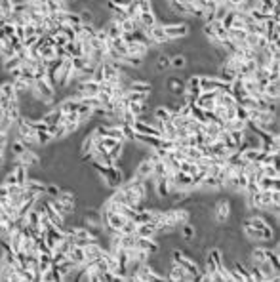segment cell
I'll return each instance as SVG.
<instances>
[{"instance_id": "cell-1", "label": "cell", "mask_w": 280, "mask_h": 282, "mask_svg": "<svg viewBox=\"0 0 280 282\" xmlns=\"http://www.w3.org/2000/svg\"><path fill=\"white\" fill-rule=\"evenodd\" d=\"M31 94H32V98H36L40 103H44L46 107H54L55 105L57 90L46 80V76L40 78V80H34V84H32L31 88Z\"/></svg>"}, {"instance_id": "cell-2", "label": "cell", "mask_w": 280, "mask_h": 282, "mask_svg": "<svg viewBox=\"0 0 280 282\" xmlns=\"http://www.w3.org/2000/svg\"><path fill=\"white\" fill-rule=\"evenodd\" d=\"M164 27V33L170 40H183L191 34V23L185 21V19H177V21H172L168 25H162Z\"/></svg>"}, {"instance_id": "cell-3", "label": "cell", "mask_w": 280, "mask_h": 282, "mask_svg": "<svg viewBox=\"0 0 280 282\" xmlns=\"http://www.w3.org/2000/svg\"><path fill=\"white\" fill-rule=\"evenodd\" d=\"M231 214H233V202L229 198L217 200L216 206H214V219H216L217 225H227Z\"/></svg>"}, {"instance_id": "cell-4", "label": "cell", "mask_w": 280, "mask_h": 282, "mask_svg": "<svg viewBox=\"0 0 280 282\" xmlns=\"http://www.w3.org/2000/svg\"><path fill=\"white\" fill-rule=\"evenodd\" d=\"M275 231H277V229H265V231H261V229H256V227H252V225L242 223V233H244V237H246L250 242L275 239Z\"/></svg>"}, {"instance_id": "cell-5", "label": "cell", "mask_w": 280, "mask_h": 282, "mask_svg": "<svg viewBox=\"0 0 280 282\" xmlns=\"http://www.w3.org/2000/svg\"><path fill=\"white\" fill-rule=\"evenodd\" d=\"M23 189L29 191V193H32L34 196H42L44 193H46V181L40 179V177L29 175L27 181H25V185H23Z\"/></svg>"}, {"instance_id": "cell-6", "label": "cell", "mask_w": 280, "mask_h": 282, "mask_svg": "<svg viewBox=\"0 0 280 282\" xmlns=\"http://www.w3.org/2000/svg\"><path fill=\"white\" fill-rule=\"evenodd\" d=\"M168 281H172V282H189V281H194V277L193 275H189V273L185 271V269H181L179 265H175V263H172L170 265V269H168Z\"/></svg>"}, {"instance_id": "cell-7", "label": "cell", "mask_w": 280, "mask_h": 282, "mask_svg": "<svg viewBox=\"0 0 280 282\" xmlns=\"http://www.w3.org/2000/svg\"><path fill=\"white\" fill-rule=\"evenodd\" d=\"M0 98L2 101H11V99H17V92H15V86H13V82H11L10 78H2L0 80Z\"/></svg>"}, {"instance_id": "cell-8", "label": "cell", "mask_w": 280, "mask_h": 282, "mask_svg": "<svg viewBox=\"0 0 280 282\" xmlns=\"http://www.w3.org/2000/svg\"><path fill=\"white\" fill-rule=\"evenodd\" d=\"M216 96L217 92H200V96L196 98V103L194 105H198L200 109H208V111H214L216 107Z\"/></svg>"}, {"instance_id": "cell-9", "label": "cell", "mask_w": 280, "mask_h": 282, "mask_svg": "<svg viewBox=\"0 0 280 282\" xmlns=\"http://www.w3.org/2000/svg\"><path fill=\"white\" fill-rule=\"evenodd\" d=\"M240 223H246V225H252V227L256 229H261V231H265V229H273L269 223V219L265 216H261V214H252V216L244 217Z\"/></svg>"}, {"instance_id": "cell-10", "label": "cell", "mask_w": 280, "mask_h": 282, "mask_svg": "<svg viewBox=\"0 0 280 282\" xmlns=\"http://www.w3.org/2000/svg\"><path fill=\"white\" fill-rule=\"evenodd\" d=\"M170 65L175 71H183L189 67V57L183 52H173V54H170Z\"/></svg>"}, {"instance_id": "cell-11", "label": "cell", "mask_w": 280, "mask_h": 282, "mask_svg": "<svg viewBox=\"0 0 280 282\" xmlns=\"http://www.w3.org/2000/svg\"><path fill=\"white\" fill-rule=\"evenodd\" d=\"M149 50H151V46L145 42H141V40H132V42H128V54H132V55L147 57V55H149Z\"/></svg>"}, {"instance_id": "cell-12", "label": "cell", "mask_w": 280, "mask_h": 282, "mask_svg": "<svg viewBox=\"0 0 280 282\" xmlns=\"http://www.w3.org/2000/svg\"><path fill=\"white\" fill-rule=\"evenodd\" d=\"M138 248L145 250L147 254H158L160 252V244L154 239H147V237H138Z\"/></svg>"}, {"instance_id": "cell-13", "label": "cell", "mask_w": 280, "mask_h": 282, "mask_svg": "<svg viewBox=\"0 0 280 282\" xmlns=\"http://www.w3.org/2000/svg\"><path fill=\"white\" fill-rule=\"evenodd\" d=\"M158 233H156V225L147 221V223H140L136 225V237H147V239H154Z\"/></svg>"}, {"instance_id": "cell-14", "label": "cell", "mask_w": 280, "mask_h": 282, "mask_svg": "<svg viewBox=\"0 0 280 282\" xmlns=\"http://www.w3.org/2000/svg\"><path fill=\"white\" fill-rule=\"evenodd\" d=\"M69 260L73 261L75 265H78V267H82L84 263H86V254H84V248L82 246H71V250H69Z\"/></svg>"}, {"instance_id": "cell-15", "label": "cell", "mask_w": 280, "mask_h": 282, "mask_svg": "<svg viewBox=\"0 0 280 282\" xmlns=\"http://www.w3.org/2000/svg\"><path fill=\"white\" fill-rule=\"evenodd\" d=\"M279 181H280V177L261 175L258 179V187H259V191H275V189H279Z\"/></svg>"}, {"instance_id": "cell-16", "label": "cell", "mask_w": 280, "mask_h": 282, "mask_svg": "<svg viewBox=\"0 0 280 282\" xmlns=\"http://www.w3.org/2000/svg\"><path fill=\"white\" fill-rule=\"evenodd\" d=\"M173 183H175V189H191L193 177L179 170V172H173Z\"/></svg>"}, {"instance_id": "cell-17", "label": "cell", "mask_w": 280, "mask_h": 282, "mask_svg": "<svg viewBox=\"0 0 280 282\" xmlns=\"http://www.w3.org/2000/svg\"><path fill=\"white\" fill-rule=\"evenodd\" d=\"M101 27L105 29V33H107L109 38H119V36H122V33H124V31H122V27H120V23L113 21L111 17H109L107 21L103 23Z\"/></svg>"}, {"instance_id": "cell-18", "label": "cell", "mask_w": 280, "mask_h": 282, "mask_svg": "<svg viewBox=\"0 0 280 282\" xmlns=\"http://www.w3.org/2000/svg\"><path fill=\"white\" fill-rule=\"evenodd\" d=\"M173 217H175L177 227H181L183 223L193 219V212H191L189 208H173Z\"/></svg>"}, {"instance_id": "cell-19", "label": "cell", "mask_w": 280, "mask_h": 282, "mask_svg": "<svg viewBox=\"0 0 280 282\" xmlns=\"http://www.w3.org/2000/svg\"><path fill=\"white\" fill-rule=\"evenodd\" d=\"M0 282H15V269L0 260Z\"/></svg>"}, {"instance_id": "cell-20", "label": "cell", "mask_w": 280, "mask_h": 282, "mask_svg": "<svg viewBox=\"0 0 280 282\" xmlns=\"http://www.w3.org/2000/svg\"><path fill=\"white\" fill-rule=\"evenodd\" d=\"M140 23L143 29H149L152 25H156L158 19H156V13L154 11H140Z\"/></svg>"}, {"instance_id": "cell-21", "label": "cell", "mask_w": 280, "mask_h": 282, "mask_svg": "<svg viewBox=\"0 0 280 282\" xmlns=\"http://www.w3.org/2000/svg\"><path fill=\"white\" fill-rule=\"evenodd\" d=\"M152 117L162 120V122H168V120L172 119V111L166 107L164 103H160V105H156V107L152 109Z\"/></svg>"}, {"instance_id": "cell-22", "label": "cell", "mask_w": 280, "mask_h": 282, "mask_svg": "<svg viewBox=\"0 0 280 282\" xmlns=\"http://www.w3.org/2000/svg\"><path fill=\"white\" fill-rule=\"evenodd\" d=\"M179 231H181V237H183L185 242L196 239V225H194V223H191V221L183 223V225L179 227Z\"/></svg>"}, {"instance_id": "cell-23", "label": "cell", "mask_w": 280, "mask_h": 282, "mask_svg": "<svg viewBox=\"0 0 280 282\" xmlns=\"http://www.w3.org/2000/svg\"><path fill=\"white\" fill-rule=\"evenodd\" d=\"M216 103L223 107H237V99L233 98V94H227V92H217Z\"/></svg>"}, {"instance_id": "cell-24", "label": "cell", "mask_w": 280, "mask_h": 282, "mask_svg": "<svg viewBox=\"0 0 280 282\" xmlns=\"http://www.w3.org/2000/svg\"><path fill=\"white\" fill-rule=\"evenodd\" d=\"M124 98L128 99V101H136V103H145V101H149L151 94H145V92H132V90H128Z\"/></svg>"}, {"instance_id": "cell-25", "label": "cell", "mask_w": 280, "mask_h": 282, "mask_svg": "<svg viewBox=\"0 0 280 282\" xmlns=\"http://www.w3.org/2000/svg\"><path fill=\"white\" fill-rule=\"evenodd\" d=\"M183 152L185 156H187V160H193V162H196L198 158H202L200 147H183Z\"/></svg>"}, {"instance_id": "cell-26", "label": "cell", "mask_w": 280, "mask_h": 282, "mask_svg": "<svg viewBox=\"0 0 280 282\" xmlns=\"http://www.w3.org/2000/svg\"><path fill=\"white\" fill-rule=\"evenodd\" d=\"M246 31L244 29H229L227 31V36L231 38V40H235V42H244V38H246Z\"/></svg>"}, {"instance_id": "cell-27", "label": "cell", "mask_w": 280, "mask_h": 282, "mask_svg": "<svg viewBox=\"0 0 280 282\" xmlns=\"http://www.w3.org/2000/svg\"><path fill=\"white\" fill-rule=\"evenodd\" d=\"M204 271L210 273V275H214V273H217V265L216 261H214V258L208 254V252H204Z\"/></svg>"}, {"instance_id": "cell-28", "label": "cell", "mask_w": 280, "mask_h": 282, "mask_svg": "<svg viewBox=\"0 0 280 282\" xmlns=\"http://www.w3.org/2000/svg\"><path fill=\"white\" fill-rule=\"evenodd\" d=\"M59 191H61V187L57 183H52V181H50V183H46V193H44V195L48 196V198H55V196L59 195Z\"/></svg>"}, {"instance_id": "cell-29", "label": "cell", "mask_w": 280, "mask_h": 282, "mask_svg": "<svg viewBox=\"0 0 280 282\" xmlns=\"http://www.w3.org/2000/svg\"><path fill=\"white\" fill-rule=\"evenodd\" d=\"M38 38H40L38 34H29V36H25V38H23V40H21L23 48H27V50H29V48H32V46H36V42H38Z\"/></svg>"}, {"instance_id": "cell-30", "label": "cell", "mask_w": 280, "mask_h": 282, "mask_svg": "<svg viewBox=\"0 0 280 282\" xmlns=\"http://www.w3.org/2000/svg\"><path fill=\"white\" fill-rule=\"evenodd\" d=\"M101 145H103V147H105V149H113V147H117V145H120V143H122V141H119V140H115V138H107V136H105V138H101Z\"/></svg>"}, {"instance_id": "cell-31", "label": "cell", "mask_w": 280, "mask_h": 282, "mask_svg": "<svg viewBox=\"0 0 280 282\" xmlns=\"http://www.w3.org/2000/svg\"><path fill=\"white\" fill-rule=\"evenodd\" d=\"M263 175H269V177H280L279 166H263Z\"/></svg>"}, {"instance_id": "cell-32", "label": "cell", "mask_w": 280, "mask_h": 282, "mask_svg": "<svg viewBox=\"0 0 280 282\" xmlns=\"http://www.w3.org/2000/svg\"><path fill=\"white\" fill-rule=\"evenodd\" d=\"M235 17H237V15H235V11H227V15L221 19L223 27H225V29H231V27H233V23H235Z\"/></svg>"}, {"instance_id": "cell-33", "label": "cell", "mask_w": 280, "mask_h": 282, "mask_svg": "<svg viewBox=\"0 0 280 282\" xmlns=\"http://www.w3.org/2000/svg\"><path fill=\"white\" fill-rule=\"evenodd\" d=\"M235 117L248 122V109H244L242 105H237V107H235Z\"/></svg>"}, {"instance_id": "cell-34", "label": "cell", "mask_w": 280, "mask_h": 282, "mask_svg": "<svg viewBox=\"0 0 280 282\" xmlns=\"http://www.w3.org/2000/svg\"><path fill=\"white\" fill-rule=\"evenodd\" d=\"M229 134H231L233 141L237 143V147L240 145V143H242V140H244V130H231Z\"/></svg>"}, {"instance_id": "cell-35", "label": "cell", "mask_w": 280, "mask_h": 282, "mask_svg": "<svg viewBox=\"0 0 280 282\" xmlns=\"http://www.w3.org/2000/svg\"><path fill=\"white\" fill-rule=\"evenodd\" d=\"M177 115H179L181 119H191V105L183 103V105L179 107V111H177Z\"/></svg>"}, {"instance_id": "cell-36", "label": "cell", "mask_w": 280, "mask_h": 282, "mask_svg": "<svg viewBox=\"0 0 280 282\" xmlns=\"http://www.w3.org/2000/svg\"><path fill=\"white\" fill-rule=\"evenodd\" d=\"M259 4H263V6H267L269 10H273V8L279 6V0H259Z\"/></svg>"}, {"instance_id": "cell-37", "label": "cell", "mask_w": 280, "mask_h": 282, "mask_svg": "<svg viewBox=\"0 0 280 282\" xmlns=\"http://www.w3.org/2000/svg\"><path fill=\"white\" fill-rule=\"evenodd\" d=\"M6 235H8V231H6V225H4V223H0V240L4 239Z\"/></svg>"}, {"instance_id": "cell-38", "label": "cell", "mask_w": 280, "mask_h": 282, "mask_svg": "<svg viewBox=\"0 0 280 282\" xmlns=\"http://www.w3.org/2000/svg\"><path fill=\"white\" fill-rule=\"evenodd\" d=\"M65 2H69V4H73V2H76V0H65Z\"/></svg>"}]
</instances>
